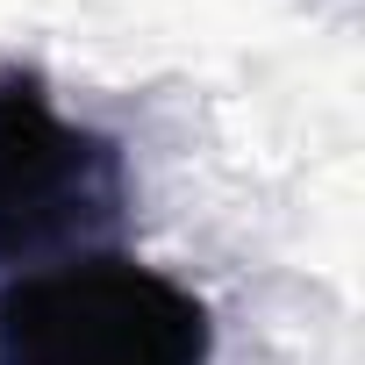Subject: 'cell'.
Listing matches in <instances>:
<instances>
[{
  "label": "cell",
  "instance_id": "1",
  "mask_svg": "<svg viewBox=\"0 0 365 365\" xmlns=\"http://www.w3.org/2000/svg\"><path fill=\"white\" fill-rule=\"evenodd\" d=\"M0 365H215V315L158 265L86 251L0 287Z\"/></svg>",
  "mask_w": 365,
  "mask_h": 365
},
{
  "label": "cell",
  "instance_id": "2",
  "mask_svg": "<svg viewBox=\"0 0 365 365\" xmlns=\"http://www.w3.org/2000/svg\"><path fill=\"white\" fill-rule=\"evenodd\" d=\"M136 215L129 150L65 122L43 65L0 58V272L115 251Z\"/></svg>",
  "mask_w": 365,
  "mask_h": 365
}]
</instances>
